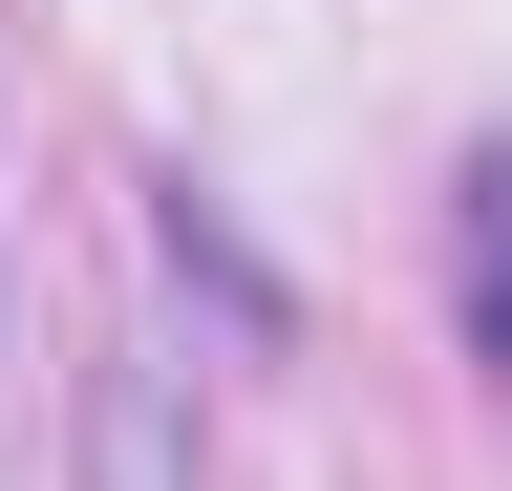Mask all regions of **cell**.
<instances>
[{
  "instance_id": "cell-2",
  "label": "cell",
  "mask_w": 512,
  "mask_h": 491,
  "mask_svg": "<svg viewBox=\"0 0 512 491\" xmlns=\"http://www.w3.org/2000/svg\"><path fill=\"white\" fill-rule=\"evenodd\" d=\"M150 257H171L192 299H214V321H235V342H299V278H278V257H256V235H235L214 193H192V171H150Z\"/></svg>"
},
{
  "instance_id": "cell-3",
  "label": "cell",
  "mask_w": 512,
  "mask_h": 491,
  "mask_svg": "<svg viewBox=\"0 0 512 491\" xmlns=\"http://www.w3.org/2000/svg\"><path fill=\"white\" fill-rule=\"evenodd\" d=\"M448 321L512 385V129H470V171H448Z\"/></svg>"
},
{
  "instance_id": "cell-1",
  "label": "cell",
  "mask_w": 512,
  "mask_h": 491,
  "mask_svg": "<svg viewBox=\"0 0 512 491\" xmlns=\"http://www.w3.org/2000/svg\"><path fill=\"white\" fill-rule=\"evenodd\" d=\"M86 491H214V427H192V363L171 342H107L86 363Z\"/></svg>"
}]
</instances>
